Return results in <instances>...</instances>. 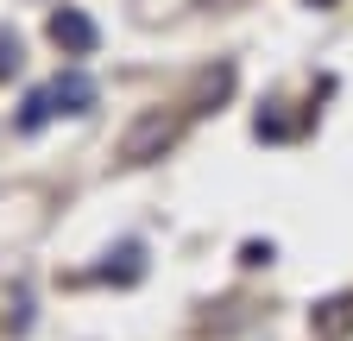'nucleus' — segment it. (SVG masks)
<instances>
[{
	"label": "nucleus",
	"mask_w": 353,
	"mask_h": 341,
	"mask_svg": "<svg viewBox=\"0 0 353 341\" xmlns=\"http://www.w3.org/2000/svg\"><path fill=\"white\" fill-rule=\"evenodd\" d=\"M88 101H95V82H88L82 70H70V76H57V82H51V108H63V114H82Z\"/></svg>",
	"instance_id": "3"
},
{
	"label": "nucleus",
	"mask_w": 353,
	"mask_h": 341,
	"mask_svg": "<svg viewBox=\"0 0 353 341\" xmlns=\"http://www.w3.org/2000/svg\"><path fill=\"white\" fill-rule=\"evenodd\" d=\"M51 38H57L63 51H76V57H82V51H95V26H88L76 7H63V13L51 19Z\"/></svg>",
	"instance_id": "2"
},
{
	"label": "nucleus",
	"mask_w": 353,
	"mask_h": 341,
	"mask_svg": "<svg viewBox=\"0 0 353 341\" xmlns=\"http://www.w3.org/2000/svg\"><path fill=\"white\" fill-rule=\"evenodd\" d=\"M19 64V38H7V32H0V76H7Z\"/></svg>",
	"instance_id": "5"
},
{
	"label": "nucleus",
	"mask_w": 353,
	"mask_h": 341,
	"mask_svg": "<svg viewBox=\"0 0 353 341\" xmlns=\"http://www.w3.org/2000/svg\"><path fill=\"white\" fill-rule=\"evenodd\" d=\"M170 133H176V126L164 120V114H145L139 126H132V133H126V146H120V158H132V164H145L158 146H170Z\"/></svg>",
	"instance_id": "1"
},
{
	"label": "nucleus",
	"mask_w": 353,
	"mask_h": 341,
	"mask_svg": "<svg viewBox=\"0 0 353 341\" xmlns=\"http://www.w3.org/2000/svg\"><path fill=\"white\" fill-rule=\"evenodd\" d=\"M44 114H51V89H44V95H32V101H26V114H19V126H26V133H38V126H44Z\"/></svg>",
	"instance_id": "4"
}]
</instances>
